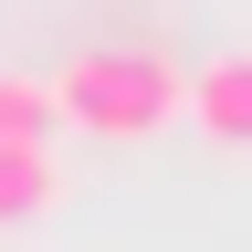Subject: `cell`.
Returning <instances> with one entry per match:
<instances>
[{
  "label": "cell",
  "mask_w": 252,
  "mask_h": 252,
  "mask_svg": "<svg viewBox=\"0 0 252 252\" xmlns=\"http://www.w3.org/2000/svg\"><path fill=\"white\" fill-rule=\"evenodd\" d=\"M42 94H53V126H84V137L137 147V137H158V126L179 116L189 74L168 53H147V42H84V53H63V74Z\"/></svg>",
  "instance_id": "1"
},
{
  "label": "cell",
  "mask_w": 252,
  "mask_h": 252,
  "mask_svg": "<svg viewBox=\"0 0 252 252\" xmlns=\"http://www.w3.org/2000/svg\"><path fill=\"white\" fill-rule=\"evenodd\" d=\"M179 116H200L210 147H252V53L200 63V74H189V94H179Z\"/></svg>",
  "instance_id": "2"
},
{
  "label": "cell",
  "mask_w": 252,
  "mask_h": 252,
  "mask_svg": "<svg viewBox=\"0 0 252 252\" xmlns=\"http://www.w3.org/2000/svg\"><path fill=\"white\" fill-rule=\"evenodd\" d=\"M53 200H63L53 147H0V231H32V220H53Z\"/></svg>",
  "instance_id": "3"
},
{
  "label": "cell",
  "mask_w": 252,
  "mask_h": 252,
  "mask_svg": "<svg viewBox=\"0 0 252 252\" xmlns=\"http://www.w3.org/2000/svg\"><path fill=\"white\" fill-rule=\"evenodd\" d=\"M0 147H53V94L32 74H0Z\"/></svg>",
  "instance_id": "4"
}]
</instances>
